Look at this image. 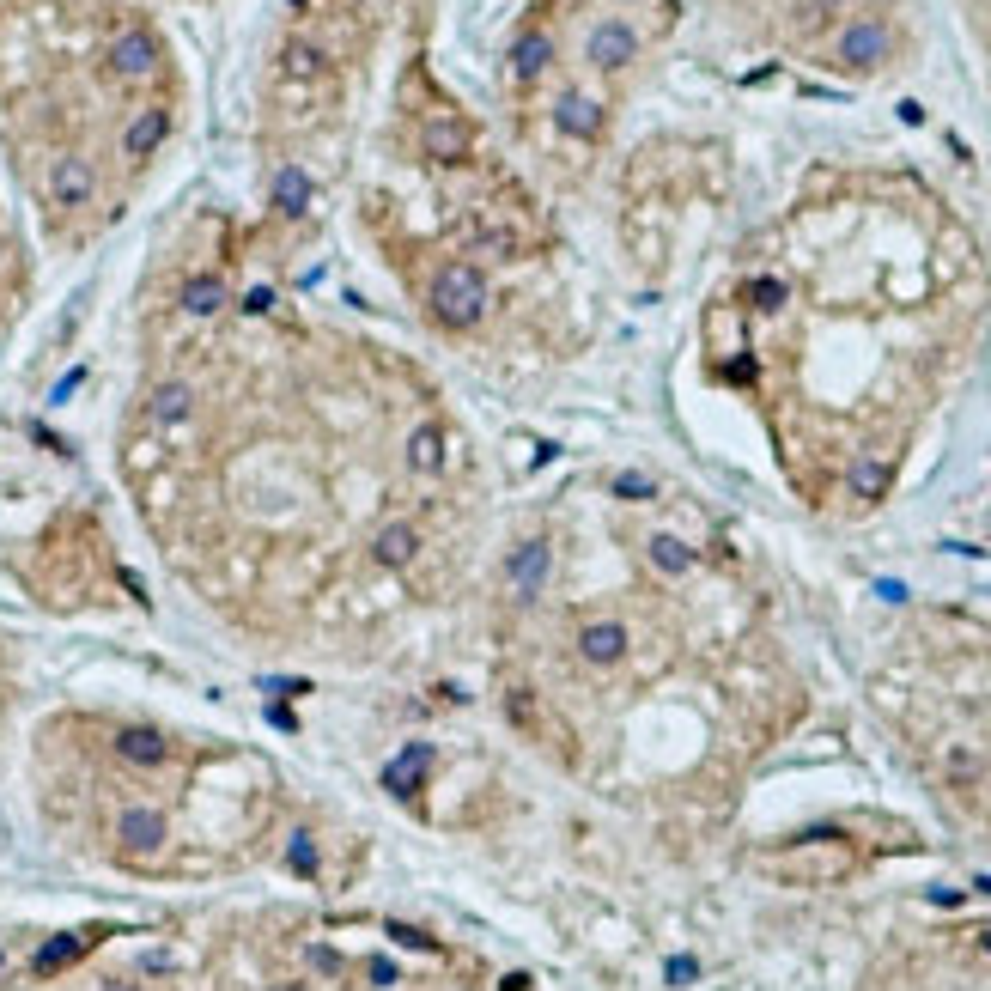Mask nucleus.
Here are the masks:
<instances>
[{"instance_id":"aec40b11","label":"nucleus","mask_w":991,"mask_h":991,"mask_svg":"<svg viewBox=\"0 0 991 991\" xmlns=\"http://www.w3.org/2000/svg\"><path fill=\"white\" fill-rule=\"evenodd\" d=\"M225 304V280L219 274H195V280H183V311L189 317H213Z\"/></svg>"},{"instance_id":"393cba45","label":"nucleus","mask_w":991,"mask_h":991,"mask_svg":"<svg viewBox=\"0 0 991 991\" xmlns=\"http://www.w3.org/2000/svg\"><path fill=\"white\" fill-rule=\"evenodd\" d=\"M748 298L760 304V311H779V304H785V280H754Z\"/></svg>"},{"instance_id":"4468645a","label":"nucleus","mask_w":991,"mask_h":991,"mask_svg":"<svg viewBox=\"0 0 991 991\" xmlns=\"http://www.w3.org/2000/svg\"><path fill=\"white\" fill-rule=\"evenodd\" d=\"M469 250H481V256H517L523 238H517V225H505L493 213H475L469 219Z\"/></svg>"},{"instance_id":"6e6552de","label":"nucleus","mask_w":991,"mask_h":991,"mask_svg":"<svg viewBox=\"0 0 991 991\" xmlns=\"http://www.w3.org/2000/svg\"><path fill=\"white\" fill-rule=\"evenodd\" d=\"M414 554H420V529H414V523H402V517H396V523H384V529L371 536V560H377V566H390V572H402Z\"/></svg>"},{"instance_id":"4be33fe9","label":"nucleus","mask_w":991,"mask_h":991,"mask_svg":"<svg viewBox=\"0 0 991 991\" xmlns=\"http://www.w3.org/2000/svg\"><path fill=\"white\" fill-rule=\"evenodd\" d=\"M888 481H894V469L882 463V456H858V463H852V493L858 499H882Z\"/></svg>"},{"instance_id":"f3484780","label":"nucleus","mask_w":991,"mask_h":991,"mask_svg":"<svg viewBox=\"0 0 991 991\" xmlns=\"http://www.w3.org/2000/svg\"><path fill=\"white\" fill-rule=\"evenodd\" d=\"M548 61H554V37L548 31H523L517 43H511V80H536V73H548Z\"/></svg>"},{"instance_id":"dca6fc26","label":"nucleus","mask_w":991,"mask_h":991,"mask_svg":"<svg viewBox=\"0 0 991 991\" xmlns=\"http://www.w3.org/2000/svg\"><path fill=\"white\" fill-rule=\"evenodd\" d=\"M578 651H584V663H621L627 657V627L621 621H590L578 633Z\"/></svg>"},{"instance_id":"423d86ee","label":"nucleus","mask_w":991,"mask_h":991,"mask_svg":"<svg viewBox=\"0 0 991 991\" xmlns=\"http://www.w3.org/2000/svg\"><path fill=\"white\" fill-rule=\"evenodd\" d=\"M639 55V37H633V25H621V19H602L596 31H590V61L596 67H608V73H615V67H627Z\"/></svg>"},{"instance_id":"c756f323","label":"nucleus","mask_w":991,"mask_h":991,"mask_svg":"<svg viewBox=\"0 0 991 991\" xmlns=\"http://www.w3.org/2000/svg\"><path fill=\"white\" fill-rule=\"evenodd\" d=\"M669 979H675V985H681V979H694V961H688V955H675V961H669Z\"/></svg>"},{"instance_id":"a878e982","label":"nucleus","mask_w":991,"mask_h":991,"mask_svg":"<svg viewBox=\"0 0 991 991\" xmlns=\"http://www.w3.org/2000/svg\"><path fill=\"white\" fill-rule=\"evenodd\" d=\"M286 858H292V870H298V876H311V870H317V852H311V833H298V840H292V852H286Z\"/></svg>"},{"instance_id":"5701e85b","label":"nucleus","mask_w":991,"mask_h":991,"mask_svg":"<svg viewBox=\"0 0 991 991\" xmlns=\"http://www.w3.org/2000/svg\"><path fill=\"white\" fill-rule=\"evenodd\" d=\"M280 73H286V80H317V73H323V49L317 43H286L280 49Z\"/></svg>"},{"instance_id":"9d476101","label":"nucleus","mask_w":991,"mask_h":991,"mask_svg":"<svg viewBox=\"0 0 991 991\" xmlns=\"http://www.w3.org/2000/svg\"><path fill=\"white\" fill-rule=\"evenodd\" d=\"M833 55H840L846 67H876V61H888V31H882L876 19H864V25H852V31L840 37V49H833Z\"/></svg>"},{"instance_id":"9b49d317","label":"nucleus","mask_w":991,"mask_h":991,"mask_svg":"<svg viewBox=\"0 0 991 991\" xmlns=\"http://www.w3.org/2000/svg\"><path fill=\"white\" fill-rule=\"evenodd\" d=\"M554 122H560V134H572V140H596V134H602V104H596L590 92H566V98L554 104Z\"/></svg>"},{"instance_id":"f257e3e1","label":"nucleus","mask_w":991,"mask_h":991,"mask_svg":"<svg viewBox=\"0 0 991 991\" xmlns=\"http://www.w3.org/2000/svg\"><path fill=\"white\" fill-rule=\"evenodd\" d=\"M432 317L444 329H475L487 317V280L469 262H444L432 274Z\"/></svg>"},{"instance_id":"7ed1b4c3","label":"nucleus","mask_w":991,"mask_h":991,"mask_svg":"<svg viewBox=\"0 0 991 991\" xmlns=\"http://www.w3.org/2000/svg\"><path fill=\"white\" fill-rule=\"evenodd\" d=\"M420 152H426L432 165H469L475 140H469V128H463V122L432 116V122H420Z\"/></svg>"},{"instance_id":"6ab92c4d","label":"nucleus","mask_w":991,"mask_h":991,"mask_svg":"<svg viewBox=\"0 0 991 991\" xmlns=\"http://www.w3.org/2000/svg\"><path fill=\"white\" fill-rule=\"evenodd\" d=\"M274 207H280L286 219H298L304 207H311V177H304L298 165H280V171H274Z\"/></svg>"},{"instance_id":"ddd939ff","label":"nucleus","mask_w":991,"mask_h":991,"mask_svg":"<svg viewBox=\"0 0 991 991\" xmlns=\"http://www.w3.org/2000/svg\"><path fill=\"white\" fill-rule=\"evenodd\" d=\"M116 754L134 760V767H165V760H171V742H165L159 730H146V724H128V730H116Z\"/></svg>"},{"instance_id":"cd10ccee","label":"nucleus","mask_w":991,"mask_h":991,"mask_svg":"<svg viewBox=\"0 0 991 991\" xmlns=\"http://www.w3.org/2000/svg\"><path fill=\"white\" fill-rule=\"evenodd\" d=\"M390 937H396L402 949H432V937H426V931H414V925H390Z\"/></svg>"},{"instance_id":"b1692460","label":"nucleus","mask_w":991,"mask_h":991,"mask_svg":"<svg viewBox=\"0 0 991 991\" xmlns=\"http://www.w3.org/2000/svg\"><path fill=\"white\" fill-rule=\"evenodd\" d=\"M651 566H657V572H669V578H681V572L694 566V554L681 548L675 536H657V542H651Z\"/></svg>"},{"instance_id":"2eb2a0df","label":"nucleus","mask_w":991,"mask_h":991,"mask_svg":"<svg viewBox=\"0 0 991 991\" xmlns=\"http://www.w3.org/2000/svg\"><path fill=\"white\" fill-rule=\"evenodd\" d=\"M450 438H444V426H414L408 432V469H420V475H444L450 469Z\"/></svg>"},{"instance_id":"bb28decb","label":"nucleus","mask_w":991,"mask_h":991,"mask_svg":"<svg viewBox=\"0 0 991 991\" xmlns=\"http://www.w3.org/2000/svg\"><path fill=\"white\" fill-rule=\"evenodd\" d=\"M615 493H621V499H651V481H645V475H621Z\"/></svg>"},{"instance_id":"2f4dec72","label":"nucleus","mask_w":991,"mask_h":991,"mask_svg":"<svg viewBox=\"0 0 991 991\" xmlns=\"http://www.w3.org/2000/svg\"><path fill=\"white\" fill-rule=\"evenodd\" d=\"M280 991H304V985H280Z\"/></svg>"},{"instance_id":"1a4fd4ad","label":"nucleus","mask_w":991,"mask_h":991,"mask_svg":"<svg viewBox=\"0 0 991 991\" xmlns=\"http://www.w3.org/2000/svg\"><path fill=\"white\" fill-rule=\"evenodd\" d=\"M165 134H171V110H165V104H146V110L122 128V152H128V159H146V152H159Z\"/></svg>"},{"instance_id":"39448f33","label":"nucleus","mask_w":991,"mask_h":991,"mask_svg":"<svg viewBox=\"0 0 991 991\" xmlns=\"http://www.w3.org/2000/svg\"><path fill=\"white\" fill-rule=\"evenodd\" d=\"M548 566H554V554H548V542H523L511 560H505V578H511V596H536L542 584H548Z\"/></svg>"},{"instance_id":"473e14b6","label":"nucleus","mask_w":991,"mask_h":991,"mask_svg":"<svg viewBox=\"0 0 991 991\" xmlns=\"http://www.w3.org/2000/svg\"><path fill=\"white\" fill-rule=\"evenodd\" d=\"M985 949H991V931H985Z\"/></svg>"},{"instance_id":"412c9836","label":"nucleus","mask_w":991,"mask_h":991,"mask_svg":"<svg viewBox=\"0 0 991 991\" xmlns=\"http://www.w3.org/2000/svg\"><path fill=\"white\" fill-rule=\"evenodd\" d=\"M426 760H432V754H426L420 742H414V748H402V754L390 760V767H384V785H390L396 797H408V785H414V779L426 773Z\"/></svg>"},{"instance_id":"a211bd4d","label":"nucleus","mask_w":991,"mask_h":991,"mask_svg":"<svg viewBox=\"0 0 991 991\" xmlns=\"http://www.w3.org/2000/svg\"><path fill=\"white\" fill-rule=\"evenodd\" d=\"M146 414L159 420V426H177V420L195 414V390H189V384H159V390L146 396Z\"/></svg>"},{"instance_id":"f8f14e48","label":"nucleus","mask_w":991,"mask_h":991,"mask_svg":"<svg viewBox=\"0 0 991 991\" xmlns=\"http://www.w3.org/2000/svg\"><path fill=\"white\" fill-rule=\"evenodd\" d=\"M104 931H67V937H49L43 949H37V961H31V973L37 979H49V973H61V967H73V961H80L92 943H98Z\"/></svg>"},{"instance_id":"0eeeda50","label":"nucleus","mask_w":991,"mask_h":991,"mask_svg":"<svg viewBox=\"0 0 991 991\" xmlns=\"http://www.w3.org/2000/svg\"><path fill=\"white\" fill-rule=\"evenodd\" d=\"M92 189H98V177H92L86 159H55V171H49V195H55V207H86Z\"/></svg>"},{"instance_id":"c85d7f7f","label":"nucleus","mask_w":991,"mask_h":991,"mask_svg":"<svg viewBox=\"0 0 991 991\" xmlns=\"http://www.w3.org/2000/svg\"><path fill=\"white\" fill-rule=\"evenodd\" d=\"M511 718H517V724H529V730H536V700H529L523 688L511 694Z\"/></svg>"},{"instance_id":"20e7f679","label":"nucleus","mask_w":991,"mask_h":991,"mask_svg":"<svg viewBox=\"0 0 991 991\" xmlns=\"http://www.w3.org/2000/svg\"><path fill=\"white\" fill-rule=\"evenodd\" d=\"M110 73L116 80H146V73H159V43L146 31H122L110 43Z\"/></svg>"},{"instance_id":"f03ea898","label":"nucleus","mask_w":991,"mask_h":991,"mask_svg":"<svg viewBox=\"0 0 991 991\" xmlns=\"http://www.w3.org/2000/svg\"><path fill=\"white\" fill-rule=\"evenodd\" d=\"M116 840H122V858H134V864H152V858L165 852L171 827H165V815H159V809H122V821H116Z\"/></svg>"},{"instance_id":"7c9ffc66","label":"nucleus","mask_w":991,"mask_h":991,"mask_svg":"<svg viewBox=\"0 0 991 991\" xmlns=\"http://www.w3.org/2000/svg\"><path fill=\"white\" fill-rule=\"evenodd\" d=\"M104 991H140V985H104Z\"/></svg>"}]
</instances>
